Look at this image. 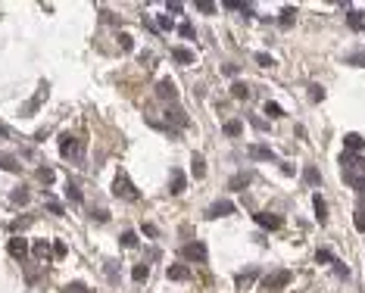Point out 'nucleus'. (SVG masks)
<instances>
[{"instance_id":"f257e3e1","label":"nucleus","mask_w":365,"mask_h":293,"mask_svg":"<svg viewBox=\"0 0 365 293\" xmlns=\"http://www.w3.org/2000/svg\"><path fill=\"white\" fill-rule=\"evenodd\" d=\"M60 153L66 159H72V162H85V140L72 137V134H63L60 137Z\"/></svg>"},{"instance_id":"f03ea898","label":"nucleus","mask_w":365,"mask_h":293,"mask_svg":"<svg viewBox=\"0 0 365 293\" xmlns=\"http://www.w3.org/2000/svg\"><path fill=\"white\" fill-rule=\"evenodd\" d=\"M113 194L119 196V200H128V203H137L140 200V194H137V187L131 184V178L128 175H116V181H113Z\"/></svg>"},{"instance_id":"7ed1b4c3","label":"nucleus","mask_w":365,"mask_h":293,"mask_svg":"<svg viewBox=\"0 0 365 293\" xmlns=\"http://www.w3.org/2000/svg\"><path fill=\"white\" fill-rule=\"evenodd\" d=\"M290 272H287V268H281V272H272V275H265L262 278V290L265 293H275V290H284L287 284H290Z\"/></svg>"},{"instance_id":"20e7f679","label":"nucleus","mask_w":365,"mask_h":293,"mask_svg":"<svg viewBox=\"0 0 365 293\" xmlns=\"http://www.w3.org/2000/svg\"><path fill=\"white\" fill-rule=\"evenodd\" d=\"M181 256L187 262H197V265H203L209 259V253H206V243L203 240H194V243H184L181 247Z\"/></svg>"},{"instance_id":"39448f33","label":"nucleus","mask_w":365,"mask_h":293,"mask_svg":"<svg viewBox=\"0 0 365 293\" xmlns=\"http://www.w3.org/2000/svg\"><path fill=\"white\" fill-rule=\"evenodd\" d=\"M234 209H238V206H234L231 200H216L213 206L206 209V218H225V215H234Z\"/></svg>"},{"instance_id":"423d86ee","label":"nucleus","mask_w":365,"mask_h":293,"mask_svg":"<svg viewBox=\"0 0 365 293\" xmlns=\"http://www.w3.org/2000/svg\"><path fill=\"white\" fill-rule=\"evenodd\" d=\"M256 225L259 228H268V231H278V228H284V218L275 215V212H256Z\"/></svg>"},{"instance_id":"0eeeda50","label":"nucleus","mask_w":365,"mask_h":293,"mask_svg":"<svg viewBox=\"0 0 365 293\" xmlns=\"http://www.w3.org/2000/svg\"><path fill=\"white\" fill-rule=\"evenodd\" d=\"M184 187H187L184 172H181V169H172V172H169V194H172V196H181Z\"/></svg>"},{"instance_id":"6e6552de","label":"nucleus","mask_w":365,"mask_h":293,"mask_svg":"<svg viewBox=\"0 0 365 293\" xmlns=\"http://www.w3.org/2000/svg\"><path fill=\"white\" fill-rule=\"evenodd\" d=\"M340 169H350V172L365 175V156H356V153H340Z\"/></svg>"},{"instance_id":"1a4fd4ad","label":"nucleus","mask_w":365,"mask_h":293,"mask_svg":"<svg viewBox=\"0 0 365 293\" xmlns=\"http://www.w3.org/2000/svg\"><path fill=\"white\" fill-rule=\"evenodd\" d=\"M156 97L159 100H175V97H178V88H175L172 78H162L159 85H156Z\"/></svg>"},{"instance_id":"9d476101","label":"nucleus","mask_w":365,"mask_h":293,"mask_svg":"<svg viewBox=\"0 0 365 293\" xmlns=\"http://www.w3.org/2000/svg\"><path fill=\"white\" fill-rule=\"evenodd\" d=\"M344 147H347V153H362V150H365V137L362 134H356V131H350L347 137H344Z\"/></svg>"},{"instance_id":"9b49d317","label":"nucleus","mask_w":365,"mask_h":293,"mask_svg":"<svg viewBox=\"0 0 365 293\" xmlns=\"http://www.w3.org/2000/svg\"><path fill=\"white\" fill-rule=\"evenodd\" d=\"M250 159L268 162V159H275V150H272V147H265V144H250Z\"/></svg>"},{"instance_id":"f8f14e48","label":"nucleus","mask_w":365,"mask_h":293,"mask_svg":"<svg viewBox=\"0 0 365 293\" xmlns=\"http://www.w3.org/2000/svg\"><path fill=\"white\" fill-rule=\"evenodd\" d=\"M340 175H344V181H347V184L353 187V191L365 194V175H359V172H350V169H344Z\"/></svg>"},{"instance_id":"ddd939ff","label":"nucleus","mask_w":365,"mask_h":293,"mask_svg":"<svg viewBox=\"0 0 365 293\" xmlns=\"http://www.w3.org/2000/svg\"><path fill=\"white\" fill-rule=\"evenodd\" d=\"M312 206H315V215H319V225H328V203L322 194H312Z\"/></svg>"},{"instance_id":"4468645a","label":"nucleus","mask_w":365,"mask_h":293,"mask_svg":"<svg viewBox=\"0 0 365 293\" xmlns=\"http://www.w3.org/2000/svg\"><path fill=\"white\" fill-rule=\"evenodd\" d=\"M25 253H28V240H22L19 234H16V237L9 240V256H13V259H22Z\"/></svg>"},{"instance_id":"2eb2a0df","label":"nucleus","mask_w":365,"mask_h":293,"mask_svg":"<svg viewBox=\"0 0 365 293\" xmlns=\"http://www.w3.org/2000/svg\"><path fill=\"white\" fill-rule=\"evenodd\" d=\"M250 181H253V172H238V175L228 181V191H241V187H246Z\"/></svg>"},{"instance_id":"dca6fc26","label":"nucleus","mask_w":365,"mask_h":293,"mask_svg":"<svg viewBox=\"0 0 365 293\" xmlns=\"http://www.w3.org/2000/svg\"><path fill=\"white\" fill-rule=\"evenodd\" d=\"M47 91H50V85H47V81H41V88H38V94H34V100H28V106H25V112H34L41 106V100L47 97Z\"/></svg>"},{"instance_id":"f3484780","label":"nucleus","mask_w":365,"mask_h":293,"mask_svg":"<svg viewBox=\"0 0 365 293\" xmlns=\"http://www.w3.org/2000/svg\"><path fill=\"white\" fill-rule=\"evenodd\" d=\"M172 56H175V63H181V66H191L194 63V50H187V47H175Z\"/></svg>"},{"instance_id":"a211bd4d","label":"nucleus","mask_w":365,"mask_h":293,"mask_svg":"<svg viewBox=\"0 0 365 293\" xmlns=\"http://www.w3.org/2000/svg\"><path fill=\"white\" fill-rule=\"evenodd\" d=\"M365 13H359V9H350V13H347V22H350V28L353 31H362L365 28V19H362Z\"/></svg>"},{"instance_id":"6ab92c4d","label":"nucleus","mask_w":365,"mask_h":293,"mask_svg":"<svg viewBox=\"0 0 365 293\" xmlns=\"http://www.w3.org/2000/svg\"><path fill=\"white\" fill-rule=\"evenodd\" d=\"M187 278H191L187 265H169V281H187Z\"/></svg>"},{"instance_id":"aec40b11","label":"nucleus","mask_w":365,"mask_h":293,"mask_svg":"<svg viewBox=\"0 0 365 293\" xmlns=\"http://www.w3.org/2000/svg\"><path fill=\"white\" fill-rule=\"evenodd\" d=\"M166 122H172L175 128H187V115H184L181 109H169V112H166Z\"/></svg>"},{"instance_id":"412c9836","label":"nucleus","mask_w":365,"mask_h":293,"mask_svg":"<svg viewBox=\"0 0 365 293\" xmlns=\"http://www.w3.org/2000/svg\"><path fill=\"white\" fill-rule=\"evenodd\" d=\"M0 169H3V172H19L22 166H19V159H16V156H9V153H0Z\"/></svg>"},{"instance_id":"4be33fe9","label":"nucleus","mask_w":365,"mask_h":293,"mask_svg":"<svg viewBox=\"0 0 365 293\" xmlns=\"http://www.w3.org/2000/svg\"><path fill=\"white\" fill-rule=\"evenodd\" d=\"M131 278H134V284H144V281L150 278V265H147V262H140V265H134V272H131Z\"/></svg>"},{"instance_id":"5701e85b","label":"nucleus","mask_w":365,"mask_h":293,"mask_svg":"<svg viewBox=\"0 0 365 293\" xmlns=\"http://www.w3.org/2000/svg\"><path fill=\"white\" fill-rule=\"evenodd\" d=\"M231 97L234 100H246V97H250V88H246L243 81H234V85H231Z\"/></svg>"},{"instance_id":"b1692460","label":"nucleus","mask_w":365,"mask_h":293,"mask_svg":"<svg viewBox=\"0 0 365 293\" xmlns=\"http://www.w3.org/2000/svg\"><path fill=\"white\" fill-rule=\"evenodd\" d=\"M9 200H13L16 206H28V187H16V191L9 194Z\"/></svg>"},{"instance_id":"393cba45","label":"nucleus","mask_w":365,"mask_h":293,"mask_svg":"<svg viewBox=\"0 0 365 293\" xmlns=\"http://www.w3.org/2000/svg\"><path fill=\"white\" fill-rule=\"evenodd\" d=\"M31 253H34V259H47L53 250H50V243H47V240H38V243L31 247Z\"/></svg>"},{"instance_id":"a878e982","label":"nucleus","mask_w":365,"mask_h":293,"mask_svg":"<svg viewBox=\"0 0 365 293\" xmlns=\"http://www.w3.org/2000/svg\"><path fill=\"white\" fill-rule=\"evenodd\" d=\"M225 134H228V137H241V134H243V122H238V119L225 122Z\"/></svg>"},{"instance_id":"bb28decb","label":"nucleus","mask_w":365,"mask_h":293,"mask_svg":"<svg viewBox=\"0 0 365 293\" xmlns=\"http://www.w3.org/2000/svg\"><path fill=\"white\" fill-rule=\"evenodd\" d=\"M303 181H306V184H309V187H319V184H322V175H319V172H315V169L309 166V169H306V172H303Z\"/></svg>"},{"instance_id":"cd10ccee","label":"nucleus","mask_w":365,"mask_h":293,"mask_svg":"<svg viewBox=\"0 0 365 293\" xmlns=\"http://www.w3.org/2000/svg\"><path fill=\"white\" fill-rule=\"evenodd\" d=\"M191 166H194V178H203V175H206V162H203V156H200V153H194Z\"/></svg>"},{"instance_id":"c85d7f7f","label":"nucleus","mask_w":365,"mask_h":293,"mask_svg":"<svg viewBox=\"0 0 365 293\" xmlns=\"http://www.w3.org/2000/svg\"><path fill=\"white\" fill-rule=\"evenodd\" d=\"M293 19H297V9H293V6H284V9H281V25H284V28L293 25Z\"/></svg>"},{"instance_id":"c756f323","label":"nucleus","mask_w":365,"mask_h":293,"mask_svg":"<svg viewBox=\"0 0 365 293\" xmlns=\"http://www.w3.org/2000/svg\"><path fill=\"white\" fill-rule=\"evenodd\" d=\"M265 115H268V119H281V115H284V109H281L275 100H265Z\"/></svg>"},{"instance_id":"7c9ffc66","label":"nucleus","mask_w":365,"mask_h":293,"mask_svg":"<svg viewBox=\"0 0 365 293\" xmlns=\"http://www.w3.org/2000/svg\"><path fill=\"white\" fill-rule=\"evenodd\" d=\"M66 196H69L72 203H81V191H78L75 181H66Z\"/></svg>"},{"instance_id":"2f4dec72","label":"nucleus","mask_w":365,"mask_h":293,"mask_svg":"<svg viewBox=\"0 0 365 293\" xmlns=\"http://www.w3.org/2000/svg\"><path fill=\"white\" fill-rule=\"evenodd\" d=\"M53 178H56V175H53L50 166H41V169H38V181H41V184H53Z\"/></svg>"},{"instance_id":"473e14b6","label":"nucleus","mask_w":365,"mask_h":293,"mask_svg":"<svg viewBox=\"0 0 365 293\" xmlns=\"http://www.w3.org/2000/svg\"><path fill=\"white\" fill-rule=\"evenodd\" d=\"M309 100H312V103H322V100H325V88H322V85H312V88H309Z\"/></svg>"},{"instance_id":"72a5a7b5","label":"nucleus","mask_w":365,"mask_h":293,"mask_svg":"<svg viewBox=\"0 0 365 293\" xmlns=\"http://www.w3.org/2000/svg\"><path fill=\"white\" fill-rule=\"evenodd\" d=\"M122 247H128V250L137 247V234H134V231H125V234H122Z\"/></svg>"},{"instance_id":"f704fd0d","label":"nucleus","mask_w":365,"mask_h":293,"mask_svg":"<svg viewBox=\"0 0 365 293\" xmlns=\"http://www.w3.org/2000/svg\"><path fill=\"white\" fill-rule=\"evenodd\" d=\"M119 47H122V50H134V38H131L128 31H122V34H119Z\"/></svg>"},{"instance_id":"c9c22d12","label":"nucleus","mask_w":365,"mask_h":293,"mask_svg":"<svg viewBox=\"0 0 365 293\" xmlns=\"http://www.w3.org/2000/svg\"><path fill=\"white\" fill-rule=\"evenodd\" d=\"M256 275H259V272H256V268H250V272H246V275H238V284H241V287H250Z\"/></svg>"},{"instance_id":"e433bc0d","label":"nucleus","mask_w":365,"mask_h":293,"mask_svg":"<svg viewBox=\"0 0 365 293\" xmlns=\"http://www.w3.org/2000/svg\"><path fill=\"white\" fill-rule=\"evenodd\" d=\"M63 293H88V287L81 284V281H72V284H66V287H63Z\"/></svg>"},{"instance_id":"4c0bfd02","label":"nucleus","mask_w":365,"mask_h":293,"mask_svg":"<svg viewBox=\"0 0 365 293\" xmlns=\"http://www.w3.org/2000/svg\"><path fill=\"white\" fill-rule=\"evenodd\" d=\"M353 225H356V231H359V234H365V209H359V212H356Z\"/></svg>"},{"instance_id":"58836bf2","label":"nucleus","mask_w":365,"mask_h":293,"mask_svg":"<svg viewBox=\"0 0 365 293\" xmlns=\"http://www.w3.org/2000/svg\"><path fill=\"white\" fill-rule=\"evenodd\" d=\"M50 250H53L56 259H66V243H63V240H53V247H50Z\"/></svg>"},{"instance_id":"ea45409f","label":"nucleus","mask_w":365,"mask_h":293,"mask_svg":"<svg viewBox=\"0 0 365 293\" xmlns=\"http://www.w3.org/2000/svg\"><path fill=\"white\" fill-rule=\"evenodd\" d=\"M331 265H334V272H337V275H340V278H344V281H347V278H350V268H347V265H344V262H340V259H334V262H331Z\"/></svg>"},{"instance_id":"a19ab883","label":"nucleus","mask_w":365,"mask_h":293,"mask_svg":"<svg viewBox=\"0 0 365 293\" xmlns=\"http://www.w3.org/2000/svg\"><path fill=\"white\" fill-rule=\"evenodd\" d=\"M347 66H365V53H350L347 56Z\"/></svg>"},{"instance_id":"79ce46f5","label":"nucleus","mask_w":365,"mask_h":293,"mask_svg":"<svg viewBox=\"0 0 365 293\" xmlns=\"http://www.w3.org/2000/svg\"><path fill=\"white\" fill-rule=\"evenodd\" d=\"M256 63H259V66H265V69H272V66H275V60H272L268 53H256Z\"/></svg>"},{"instance_id":"37998d69","label":"nucleus","mask_w":365,"mask_h":293,"mask_svg":"<svg viewBox=\"0 0 365 293\" xmlns=\"http://www.w3.org/2000/svg\"><path fill=\"white\" fill-rule=\"evenodd\" d=\"M197 9H200V13H216V3H209V0H197Z\"/></svg>"},{"instance_id":"c03bdc74","label":"nucleus","mask_w":365,"mask_h":293,"mask_svg":"<svg viewBox=\"0 0 365 293\" xmlns=\"http://www.w3.org/2000/svg\"><path fill=\"white\" fill-rule=\"evenodd\" d=\"M315 262H334L331 250H319V253H315Z\"/></svg>"},{"instance_id":"a18cd8bd","label":"nucleus","mask_w":365,"mask_h":293,"mask_svg":"<svg viewBox=\"0 0 365 293\" xmlns=\"http://www.w3.org/2000/svg\"><path fill=\"white\" fill-rule=\"evenodd\" d=\"M47 209H50L53 215H63L66 209H63V203H56V200H47Z\"/></svg>"},{"instance_id":"49530a36","label":"nucleus","mask_w":365,"mask_h":293,"mask_svg":"<svg viewBox=\"0 0 365 293\" xmlns=\"http://www.w3.org/2000/svg\"><path fill=\"white\" fill-rule=\"evenodd\" d=\"M159 28H162V31H172V28H175L172 16H159Z\"/></svg>"},{"instance_id":"de8ad7c7","label":"nucleus","mask_w":365,"mask_h":293,"mask_svg":"<svg viewBox=\"0 0 365 293\" xmlns=\"http://www.w3.org/2000/svg\"><path fill=\"white\" fill-rule=\"evenodd\" d=\"M181 38H194V25H191V22H181Z\"/></svg>"},{"instance_id":"09e8293b","label":"nucleus","mask_w":365,"mask_h":293,"mask_svg":"<svg viewBox=\"0 0 365 293\" xmlns=\"http://www.w3.org/2000/svg\"><path fill=\"white\" fill-rule=\"evenodd\" d=\"M31 225V218H22V221H13V231H25Z\"/></svg>"},{"instance_id":"8fccbe9b","label":"nucleus","mask_w":365,"mask_h":293,"mask_svg":"<svg viewBox=\"0 0 365 293\" xmlns=\"http://www.w3.org/2000/svg\"><path fill=\"white\" fill-rule=\"evenodd\" d=\"M144 234L147 237H159V228L156 225H144Z\"/></svg>"},{"instance_id":"3c124183","label":"nucleus","mask_w":365,"mask_h":293,"mask_svg":"<svg viewBox=\"0 0 365 293\" xmlns=\"http://www.w3.org/2000/svg\"><path fill=\"white\" fill-rule=\"evenodd\" d=\"M94 218H97V221H110V212H107V209H97V212H94Z\"/></svg>"},{"instance_id":"603ef678","label":"nucleus","mask_w":365,"mask_h":293,"mask_svg":"<svg viewBox=\"0 0 365 293\" xmlns=\"http://www.w3.org/2000/svg\"><path fill=\"white\" fill-rule=\"evenodd\" d=\"M181 9H184V6L178 3V0H172V3H169V13H181Z\"/></svg>"},{"instance_id":"864d4df0","label":"nucleus","mask_w":365,"mask_h":293,"mask_svg":"<svg viewBox=\"0 0 365 293\" xmlns=\"http://www.w3.org/2000/svg\"><path fill=\"white\" fill-rule=\"evenodd\" d=\"M250 122H253L256 131H265V122H262V119H250Z\"/></svg>"},{"instance_id":"5fc2aeb1","label":"nucleus","mask_w":365,"mask_h":293,"mask_svg":"<svg viewBox=\"0 0 365 293\" xmlns=\"http://www.w3.org/2000/svg\"><path fill=\"white\" fill-rule=\"evenodd\" d=\"M6 134H9V131H6V128H3V125H0V137H6Z\"/></svg>"}]
</instances>
